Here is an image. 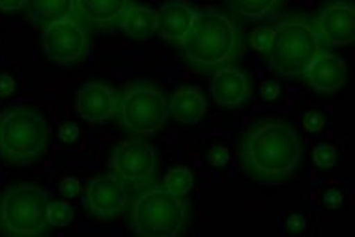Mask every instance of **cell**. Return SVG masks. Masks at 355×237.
Returning <instances> with one entry per match:
<instances>
[{
    "instance_id": "cell-1",
    "label": "cell",
    "mask_w": 355,
    "mask_h": 237,
    "mask_svg": "<svg viewBox=\"0 0 355 237\" xmlns=\"http://www.w3.org/2000/svg\"><path fill=\"white\" fill-rule=\"evenodd\" d=\"M238 155L252 179L277 185L300 168L303 144L292 125L281 120H263L241 134Z\"/></svg>"
},
{
    "instance_id": "cell-2",
    "label": "cell",
    "mask_w": 355,
    "mask_h": 237,
    "mask_svg": "<svg viewBox=\"0 0 355 237\" xmlns=\"http://www.w3.org/2000/svg\"><path fill=\"white\" fill-rule=\"evenodd\" d=\"M184 55L195 71L214 73L230 66L245 51V34L219 10L196 12L195 23L182 43Z\"/></svg>"
},
{
    "instance_id": "cell-3",
    "label": "cell",
    "mask_w": 355,
    "mask_h": 237,
    "mask_svg": "<svg viewBox=\"0 0 355 237\" xmlns=\"http://www.w3.org/2000/svg\"><path fill=\"white\" fill-rule=\"evenodd\" d=\"M51 123L31 107H13L0 112V159L12 166L36 163L47 152Z\"/></svg>"
},
{
    "instance_id": "cell-4",
    "label": "cell",
    "mask_w": 355,
    "mask_h": 237,
    "mask_svg": "<svg viewBox=\"0 0 355 237\" xmlns=\"http://www.w3.org/2000/svg\"><path fill=\"white\" fill-rule=\"evenodd\" d=\"M314 26L300 15H288L273 28V40L266 51L271 69L286 79L303 77L322 47Z\"/></svg>"
},
{
    "instance_id": "cell-5",
    "label": "cell",
    "mask_w": 355,
    "mask_h": 237,
    "mask_svg": "<svg viewBox=\"0 0 355 237\" xmlns=\"http://www.w3.org/2000/svg\"><path fill=\"white\" fill-rule=\"evenodd\" d=\"M187 220V200L159 185L142 191L129 211L131 230L142 237H174L185 230Z\"/></svg>"
},
{
    "instance_id": "cell-6",
    "label": "cell",
    "mask_w": 355,
    "mask_h": 237,
    "mask_svg": "<svg viewBox=\"0 0 355 237\" xmlns=\"http://www.w3.org/2000/svg\"><path fill=\"white\" fill-rule=\"evenodd\" d=\"M49 193L37 185H12L0 195V231L6 236H40L47 222Z\"/></svg>"
},
{
    "instance_id": "cell-7",
    "label": "cell",
    "mask_w": 355,
    "mask_h": 237,
    "mask_svg": "<svg viewBox=\"0 0 355 237\" xmlns=\"http://www.w3.org/2000/svg\"><path fill=\"white\" fill-rule=\"evenodd\" d=\"M120 123L131 133L155 134L168 118V101L161 88L146 82H135L125 88L118 105Z\"/></svg>"
},
{
    "instance_id": "cell-8",
    "label": "cell",
    "mask_w": 355,
    "mask_h": 237,
    "mask_svg": "<svg viewBox=\"0 0 355 237\" xmlns=\"http://www.w3.org/2000/svg\"><path fill=\"white\" fill-rule=\"evenodd\" d=\"M42 49L56 66H69L80 60L90 47L86 28L73 13L60 17L42 28Z\"/></svg>"
},
{
    "instance_id": "cell-9",
    "label": "cell",
    "mask_w": 355,
    "mask_h": 237,
    "mask_svg": "<svg viewBox=\"0 0 355 237\" xmlns=\"http://www.w3.org/2000/svg\"><path fill=\"white\" fill-rule=\"evenodd\" d=\"M110 168L125 183H131L133 187H142L152 182L157 170L155 150L146 140H123L110 155Z\"/></svg>"
},
{
    "instance_id": "cell-10",
    "label": "cell",
    "mask_w": 355,
    "mask_h": 237,
    "mask_svg": "<svg viewBox=\"0 0 355 237\" xmlns=\"http://www.w3.org/2000/svg\"><path fill=\"white\" fill-rule=\"evenodd\" d=\"M85 206L98 219H114L128 207L125 182L116 174H103L90 179L85 188Z\"/></svg>"
},
{
    "instance_id": "cell-11",
    "label": "cell",
    "mask_w": 355,
    "mask_h": 237,
    "mask_svg": "<svg viewBox=\"0 0 355 237\" xmlns=\"http://www.w3.org/2000/svg\"><path fill=\"white\" fill-rule=\"evenodd\" d=\"M314 30L320 42L331 47H346L355 37V8L348 0L329 2L318 12Z\"/></svg>"
},
{
    "instance_id": "cell-12",
    "label": "cell",
    "mask_w": 355,
    "mask_h": 237,
    "mask_svg": "<svg viewBox=\"0 0 355 237\" xmlns=\"http://www.w3.org/2000/svg\"><path fill=\"white\" fill-rule=\"evenodd\" d=\"M118 94L114 88L105 82H88L77 91L75 98V109L77 114L88 123L101 125L109 122L112 116L118 112Z\"/></svg>"
},
{
    "instance_id": "cell-13",
    "label": "cell",
    "mask_w": 355,
    "mask_h": 237,
    "mask_svg": "<svg viewBox=\"0 0 355 237\" xmlns=\"http://www.w3.org/2000/svg\"><path fill=\"white\" fill-rule=\"evenodd\" d=\"M306 85L316 94H338L346 85L348 66L340 56L333 55L329 51L320 49L313 62L306 67Z\"/></svg>"
},
{
    "instance_id": "cell-14",
    "label": "cell",
    "mask_w": 355,
    "mask_h": 237,
    "mask_svg": "<svg viewBox=\"0 0 355 237\" xmlns=\"http://www.w3.org/2000/svg\"><path fill=\"white\" fill-rule=\"evenodd\" d=\"M131 0H71V13L86 28L114 30L120 28Z\"/></svg>"
},
{
    "instance_id": "cell-15",
    "label": "cell",
    "mask_w": 355,
    "mask_h": 237,
    "mask_svg": "<svg viewBox=\"0 0 355 237\" xmlns=\"http://www.w3.org/2000/svg\"><path fill=\"white\" fill-rule=\"evenodd\" d=\"M215 103L225 109H238L251 98L252 82L249 75L236 66H225L217 69L209 85Z\"/></svg>"
},
{
    "instance_id": "cell-16",
    "label": "cell",
    "mask_w": 355,
    "mask_h": 237,
    "mask_svg": "<svg viewBox=\"0 0 355 237\" xmlns=\"http://www.w3.org/2000/svg\"><path fill=\"white\" fill-rule=\"evenodd\" d=\"M196 12L185 0H168L155 10V32L161 40L182 45L195 23Z\"/></svg>"
},
{
    "instance_id": "cell-17",
    "label": "cell",
    "mask_w": 355,
    "mask_h": 237,
    "mask_svg": "<svg viewBox=\"0 0 355 237\" xmlns=\"http://www.w3.org/2000/svg\"><path fill=\"white\" fill-rule=\"evenodd\" d=\"M206 107L208 101L204 98L202 90L196 86H187L172 94L168 114H172V118H176L180 123H196L206 114Z\"/></svg>"
},
{
    "instance_id": "cell-18",
    "label": "cell",
    "mask_w": 355,
    "mask_h": 237,
    "mask_svg": "<svg viewBox=\"0 0 355 237\" xmlns=\"http://www.w3.org/2000/svg\"><path fill=\"white\" fill-rule=\"evenodd\" d=\"M120 28L133 40H148L155 34V12L142 4H129Z\"/></svg>"
},
{
    "instance_id": "cell-19",
    "label": "cell",
    "mask_w": 355,
    "mask_h": 237,
    "mask_svg": "<svg viewBox=\"0 0 355 237\" xmlns=\"http://www.w3.org/2000/svg\"><path fill=\"white\" fill-rule=\"evenodd\" d=\"M28 21L36 26H45L71 13V0H28L26 2Z\"/></svg>"
},
{
    "instance_id": "cell-20",
    "label": "cell",
    "mask_w": 355,
    "mask_h": 237,
    "mask_svg": "<svg viewBox=\"0 0 355 237\" xmlns=\"http://www.w3.org/2000/svg\"><path fill=\"white\" fill-rule=\"evenodd\" d=\"M228 8L239 17L258 21L277 15L284 0H227Z\"/></svg>"
},
{
    "instance_id": "cell-21",
    "label": "cell",
    "mask_w": 355,
    "mask_h": 237,
    "mask_svg": "<svg viewBox=\"0 0 355 237\" xmlns=\"http://www.w3.org/2000/svg\"><path fill=\"white\" fill-rule=\"evenodd\" d=\"M165 188L178 196H185L193 187V174L185 166H176L165 176Z\"/></svg>"
},
{
    "instance_id": "cell-22",
    "label": "cell",
    "mask_w": 355,
    "mask_h": 237,
    "mask_svg": "<svg viewBox=\"0 0 355 237\" xmlns=\"http://www.w3.org/2000/svg\"><path fill=\"white\" fill-rule=\"evenodd\" d=\"M73 220V209L68 202H49L47 204V222L55 228H64Z\"/></svg>"
},
{
    "instance_id": "cell-23",
    "label": "cell",
    "mask_w": 355,
    "mask_h": 237,
    "mask_svg": "<svg viewBox=\"0 0 355 237\" xmlns=\"http://www.w3.org/2000/svg\"><path fill=\"white\" fill-rule=\"evenodd\" d=\"M313 159L318 168H333L337 164V148L331 144H320L314 148Z\"/></svg>"
},
{
    "instance_id": "cell-24",
    "label": "cell",
    "mask_w": 355,
    "mask_h": 237,
    "mask_svg": "<svg viewBox=\"0 0 355 237\" xmlns=\"http://www.w3.org/2000/svg\"><path fill=\"white\" fill-rule=\"evenodd\" d=\"M273 40V28H254L251 32V47L258 53H266L270 49Z\"/></svg>"
},
{
    "instance_id": "cell-25",
    "label": "cell",
    "mask_w": 355,
    "mask_h": 237,
    "mask_svg": "<svg viewBox=\"0 0 355 237\" xmlns=\"http://www.w3.org/2000/svg\"><path fill=\"white\" fill-rule=\"evenodd\" d=\"M325 125V118L320 114L318 110H311L303 116V128L309 131V133H320Z\"/></svg>"
},
{
    "instance_id": "cell-26",
    "label": "cell",
    "mask_w": 355,
    "mask_h": 237,
    "mask_svg": "<svg viewBox=\"0 0 355 237\" xmlns=\"http://www.w3.org/2000/svg\"><path fill=\"white\" fill-rule=\"evenodd\" d=\"M80 193V183L77 177H64L60 182V195L64 198H75Z\"/></svg>"
},
{
    "instance_id": "cell-27",
    "label": "cell",
    "mask_w": 355,
    "mask_h": 237,
    "mask_svg": "<svg viewBox=\"0 0 355 237\" xmlns=\"http://www.w3.org/2000/svg\"><path fill=\"white\" fill-rule=\"evenodd\" d=\"M208 161L211 166H225V164L230 161V153H228L227 148L217 146V148H214L211 152H209Z\"/></svg>"
},
{
    "instance_id": "cell-28",
    "label": "cell",
    "mask_w": 355,
    "mask_h": 237,
    "mask_svg": "<svg viewBox=\"0 0 355 237\" xmlns=\"http://www.w3.org/2000/svg\"><path fill=\"white\" fill-rule=\"evenodd\" d=\"M58 137H60L62 142L71 144V142H75V140L79 139V128H77L73 122H66L60 129H58Z\"/></svg>"
},
{
    "instance_id": "cell-29",
    "label": "cell",
    "mask_w": 355,
    "mask_h": 237,
    "mask_svg": "<svg viewBox=\"0 0 355 237\" xmlns=\"http://www.w3.org/2000/svg\"><path fill=\"white\" fill-rule=\"evenodd\" d=\"M260 94H262L263 99H268V101H273V99L279 98V94H281V86L273 82V80H263L262 85H260Z\"/></svg>"
},
{
    "instance_id": "cell-30",
    "label": "cell",
    "mask_w": 355,
    "mask_h": 237,
    "mask_svg": "<svg viewBox=\"0 0 355 237\" xmlns=\"http://www.w3.org/2000/svg\"><path fill=\"white\" fill-rule=\"evenodd\" d=\"M288 230L294 231V234H300V231L306 230V219L303 215H292V217H288Z\"/></svg>"
},
{
    "instance_id": "cell-31",
    "label": "cell",
    "mask_w": 355,
    "mask_h": 237,
    "mask_svg": "<svg viewBox=\"0 0 355 237\" xmlns=\"http://www.w3.org/2000/svg\"><path fill=\"white\" fill-rule=\"evenodd\" d=\"M15 90V80L10 75H0V98H10Z\"/></svg>"
},
{
    "instance_id": "cell-32",
    "label": "cell",
    "mask_w": 355,
    "mask_h": 237,
    "mask_svg": "<svg viewBox=\"0 0 355 237\" xmlns=\"http://www.w3.org/2000/svg\"><path fill=\"white\" fill-rule=\"evenodd\" d=\"M28 0H0V12H17L26 8Z\"/></svg>"
},
{
    "instance_id": "cell-33",
    "label": "cell",
    "mask_w": 355,
    "mask_h": 237,
    "mask_svg": "<svg viewBox=\"0 0 355 237\" xmlns=\"http://www.w3.org/2000/svg\"><path fill=\"white\" fill-rule=\"evenodd\" d=\"M324 204L329 206L331 209H337L340 204H343V195L338 191H327L324 195Z\"/></svg>"
}]
</instances>
